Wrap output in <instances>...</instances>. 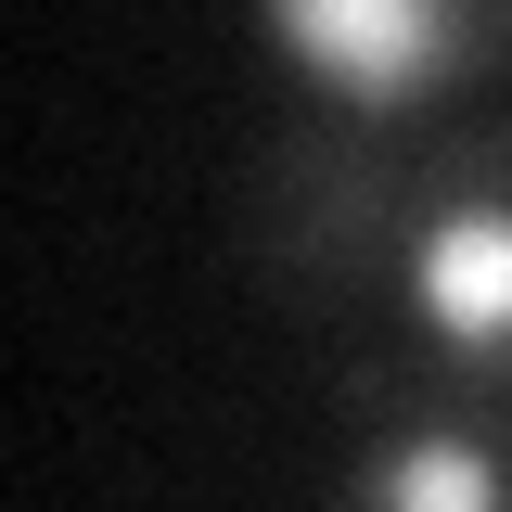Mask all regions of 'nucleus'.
Masks as SVG:
<instances>
[{
  "label": "nucleus",
  "mask_w": 512,
  "mask_h": 512,
  "mask_svg": "<svg viewBox=\"0 0 512 512\" xmlns=\"http://www.w3.org/2000/svg\"><path fill=\"white\" fill-rule=\"evenodd\" d=\"M269 39L320 77V116L397 141V116H423L448 77L512 52V0H282Z\"/></svg>",
  "instance_id": "nucleus-2"
},
{
  "label": "nucleus",
  "mask_w": 512,
  "mask_h": 512,
  "mask_svg": "<svg viewBox=\"0 0 512 512\" xmlns=\"http://www.w3.org/2000/svg\"><path fill=\"white\" fill-rule=\"evenodd\" d=\"M372 269H397V320H410V346L372 372L461 397V410H512V116L397 167ZM372 269L346 295H372Z\"/></svg>",
  "instance_id": "nucleus-1"
},
{
  "label": "nucleus",
  "mask_w": 512,
  "mask_h": 512,
  "mask_svg": "<svg viewBox=\"0 0 512 512\" xmlns=\"http://www.w3.org/2000/svg\"><path fill=\"white\" fill-rule=\"evenodd\" d=\"M333 512H512V448L461 397L359 372V461H346Z\"/></svg>",
  "instance_id": "nucleus-3"
}]
</instances>
